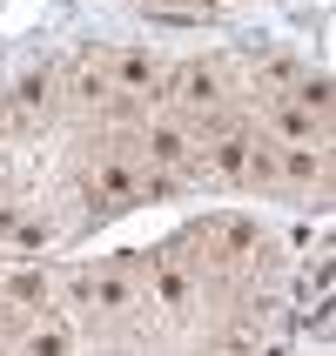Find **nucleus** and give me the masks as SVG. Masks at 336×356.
<instances>
[{
	"mask_svg": "<svg viewBox=\"0 0 336 356\" xmlns=\"http://www.w3.org/2000/svg\"><path fill=\"white\" fill-rule=\"evenodd\" d=\"M74 296L88 302V309H101V316H128V309H135V289H128L121 269H81Z\"/></svg>",
	"mask_w": 336,
	"mask_h": 356,
	"instance_id": "nucleus-1",
	"label": "nucleus"
},
{
	"mask_svg": "<svg viewBox=\"0 0 336 356\" xmlns=\"http://www.w3.org/2000/svg\"><path fill=\"white\" fill-rule=\"evenodd\" d=\"M202 161L216 168V175H229V181H242L256 161H269V155H256V141L242 135V128H216L209 135V148H202Z\"/></svg>",
	"mask_w": 336,
	"mask_h": 356,
	"instance_id": "nucleus-2",
	"label": "nucleus"
},
{
	"mask_svg": "<svg viewBox=\"0 0 336 356\" xmlns=\"http://www.w3.org/2000/svg\"><path fill=\"white\" fill-rule=\"evenodd\" d=\"M135 195H148V181L135 175V161H101L95 181H88V202L95 209H121V202H135Z\"/></svg>",
	"mask_w": 336,
	"mask_h": 356,
	"instance_id": "nucleus-3",
	"label": "nucleus"
},
{
	"mask_svg": "<svg viewBox=\"0 0 336 356\" xmlns=\"http://www.w3.org/2000/svg\"><path fill=\"white\" fill-rule=\"evenodd\" d=\"M222 101V81L209 74V67H182L175 74V108H189V115H216Z\"/></svg>",
	"mask_w": 336,
	"mask_h": 356,
	"instance_id": "nucleus-4",
	"label": "nucleus"
},
{
	"mask_svg": "<svg viewBox=\"0 0 336 356\" xmlns=\"http://www.w3.org/2000/svg\"><path fill=\"white\" fill-rule=\"evenodd\" d=\"M108 81H121V88H128V95H148V88H155V60H148V54H121L115 60V67H108Z\"/></svg>",
	"mask_w": 336,
	"mask_h": 356,
	"instance_id": "nucleus-5",
	"label": "nucleus"
},
{
	"mask_svg": "<svg viewBox=\"0 0 336 356\" xmlns=\"http://www.w3.org/2000/svg\"><path fill=\"white\" fill-rule=\"evenodd\" d=\"M0 236L20 242V249H40V242H47V222H27L20 209H0Z\"/></svg>",
	"mask_w": 336,
	"mask_h": 356,
	"instance_id": "nucleus-6",
	"label": "nucleus"
},
{
	"mask_svg": "<svg viewBox=\"0 0 336 356\" xmlns=\"http://www.w3.org/2000/svg\"><path fill=\"white\" fill-rule=\"evenodd\" d=\"M282 175L289 181H323V148H289L282 155Z\"/></svg>",
	"mask_w": 336,
	"mask_h": 356,
	"instance_id": "nucleus-7",
	"label": "nucleus"
},
{
	"mask_svg": "<svg viewBox=\"0 0 336 356\" xmlns=\"http://www.w3.org/2000/svg\"><path fill=\"white\" fill-rule=\"evenodd\" d=\"M74 95L81 101H101V95H108V67H101V60H81V67H74Z\"/></svg>",
	"mask_w": 336,
	"mask_h": 356,
	"instance_id": "nucleus-8",
	"label": "nucleus"
},
{
	"mask_svg": "<svg viewBox=\"0 0 336 356\" xmlns=\"http://www.w3.org/2000/svg\"><path fill=\"white\" fill-rule=\"evenodd\" d=\"M7 296L14 302H40L47 296V276H40V269H14V276H7Z\"/></svg>",
	"mask_w": 336,
	"mask_h": 356,
	"instance_id": "nucleus-9",
	"label": "nucleus"
},
{
	"mask_svg": "<svg viewBox=\"0 0 336 356\" xmlns=\"http://www.w3.org/2000/svg\"><path fill=\"white\" fill-rule=\"evenodd\" d=\"M296 108H310V115H330V81H323V74H310V81H303V88H296Z\"/></svg>",
	"mask_w": 336,
	"mask_h": 356,
	"instance_id": "nucleus-10",
	"label": "nucleus"
},
{
	"mask_svg": "<svg viewBox=\"0 0 336 356\" xmlns=\"http://www.w3.org/2000/svg\"><path fill=\"white\" fill-rule=\"evenodd\" d=\"M155 296L168 302V309H182V302H189V276H182V269H155Z\"/></svg>",
	"mask_w": 336,
	"mask_h": 356,
	"instance_id": "nucleus-11",
	"label": "nucleus"
},
{
	"mask_svg": "<svg viewBox=\"0 0 336 356\" xmlns=\"http://www.w3.org/2000/svg\"><path fill=\"white\" fill-rule=\"evenodd\" d=\"M148 155H155V161H182L189 148H182V135H175V128H155V135H148Z\"/></svg>",
	"mask_w": 336,
	"mask_h": 356,
	"instance_id": "nucleus-12",
	"label": "nucleus"
},
{
	"mask_svg": "<svg viewBox=\"0 0 336 356\" xmlns=\"http://www.w3.org/2000/svg\"><path fill=\"white\" fill-rule=\"evenodd\" d=\"M216 7H229V0H216Z\"/></svg>",
	"mask_w": 336,
	"mask_h": 356,
	"instance_id": "nucleus-13",
	"label": "nucleus"
}]
</instances>
